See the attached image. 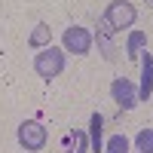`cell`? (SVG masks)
I'll list each match as a JSON object with an SVG mask.
<instances>
[{
  "label": "cell",
  "mask_w": 153,
  "mask_h": 153,
  "mask_svg": "<svg viewBox=\"0 0 153 153\" xmlns=\"http://www.w3.org/2000/svg\"><path fill=\"white\" fill-rule=\"evenodd\" d=\"M110 95H113V101H117L123 110H132L138 104V89L126 80V76H117V80L110 83Z\"/></svg>",
  "instance_id": "5"
},
{
  "label": "cell",
  "mask_w": 153,
  "mask_h": 153,
  "mask_svg": "<svg viewBox=\"0 0 153 153\" xmlns=\"http://www.w3.org/2000/svg\"><path fill=\"white\" fill-rule=\"evenodd\" d=\"M147 6H153V0H147Z\"/></svg>",
  "instance_id": "13"
},
{
  "label": "cell",
  "mask_w": 153,
  "mask_h": 153,
  "mask_svg": "<svg viewBox=\"0 0 153 153\" xmlns=\"http://www.w3.org/2000/svg\"><path fill=\"white\" fill-rule=\"evenodd\" d=\"M86 147H89V135L83 129H74L68 135V150L65 153H86Z\"/></svg>",
  "instance_id": "9"
},
{
  "label": "cell",
  "mask_w": 153,
  "mask_h": 153,
  "mask_svg": "<svg viewBox=\"0 0 153 153\" xmlns=\"http://www.w3.org/2000/svg\"><path fill=\"white\" fill-rule=\"evenodd\" d=\"M19 144H22L25 150H31V153L43 150V147H46V126L37 123V120H25V123L19 126Z\"/></svg>",
  "instance_id": "3"
},
{
  "label": "cell",
  "mask_w": 153,
  "mask_h": 153,
  "mask_svg": "<svg viewBox=\"0 0 153 153\" xmlns=\"http://www.w3.org/2000/svg\"><path fill=\"white\" fill-rule=\"evenodd\" d=\"M34 71H37V76H43V80H55V76L65 71V49L46 46L43 52H37V58H34Z\"/></svg>",
  "instance_id": "1"
},
{
  "label": "cell",
  "mask_w": 153,
  "mask_h": 153,
  "mask_svg": "<svg viewBox=\"0 0 153 153\" xmlns=\"http://www.w3.org/2000/svg\"><path fill=\"white\" fill-rule=\"evenodd\" d=\"M153 95V55L141 52V86H138V101H147Z\"/></svg>",
  "instance_id": "6"
},
{
  "label": "cell",
  "mask_w": 153,
  "mask_h": 153,
  "mask_svg": "<svg viewBox=\"0 0 153 153\" xmlns=\"http://www.w3.org/2000/svg\"><path fill=\"white\" fill-rule=\"evenodd\" d=\"M104 153H129V138L126 135H113L107 141V147H104Z\"/></svg>",
  "instance_id": "12"
},
{
  "label": "cell",
  "mask_w": 153,
  "mask_h": 153,
  "mask_svg": "<svg viewBox=\"0 0 153 153\" xmlns=\"http://www.w3.org/2000/svg\"><path fill=\"white\" fill-rule=\"evenodd\" d=\"M49 40H52V28H49V25H43V22L37 25V28L31 31V37H28V43H31V46H37V49H40V46L46 49V46H49Z\"/></svg>",
  "instance_id": "10"
},
{
  "label": "cell",
  "mask_w": 153,
  "mask_h": 153,
  "mask_svg": "<svg viewBox=\"0 0 153 153\" xmlns=\"http://www.w3.org/2000/svg\"><path fill=\"white\" fill-rule=\"evenodd\" d=\"M135 150H138V153H153V129H141V132H138Z\"/></svg>",
  "instance_id": "11"
},
{
  "label": "cell",
  "mask_w": 153,
  "mask_h": 153,
  "mask_svg": "<svg viewBox=\"0 0 153 153\" xmlns=\"http://www.w3.org/2000/svg\"><path fill=\"white\" fill-rule=\"evenodd\" d=\"M61 43H65V52H74V55H86L89 49H92V34L80 25H71L61 37Z\"/></svg>",
  "instance_id": "4"
},
{
  "label": "cell",
  "mask_w": 153,
  "mask_h": 153,
  "mask_svg": "<svg viewBox=\"0 0 153 153\" xmlns=\"http://www.w3.org/2000/svg\"><path fill=\"white\" fill-rule=\"evenodd\" d=\"M101 132H104V117H101V113H92V120H89V147H92V153H104Z\"/></svg>",
  "instance_id": "7"
},
{
  "label": "cell",
  "mask_w": 153,
  "mask_h": 153,
  "mask_svg": "<svg viewBox=\"0 0 153 153\" xmlns=\"http://www.w3.org/2000/svg\"><path fill=\"white\" fill-rule=\"evenodd\" d=\"M135 19H138V12H135V6L129 0H113V3H107V12H104L101 22H104L110 31H123V28H132Z\"/></svg>",
  "instance_id": "2"
},
{
  "label": "cell",
  "mask_w": 153,
  "mask_h": 153,
  "mask_svg": "<svg viewBox=\"0 0 153 153\" xmlns=\"http://www.w3.org/2000/svg\"><path fill=\"white\" fill-rule=\"evenodd\" d=\"M144 46H147V34H144V31H132L129 40H126V55H129V58H138Z\"/></svg>",
  "instance_id": "8"
}]
</instances>
